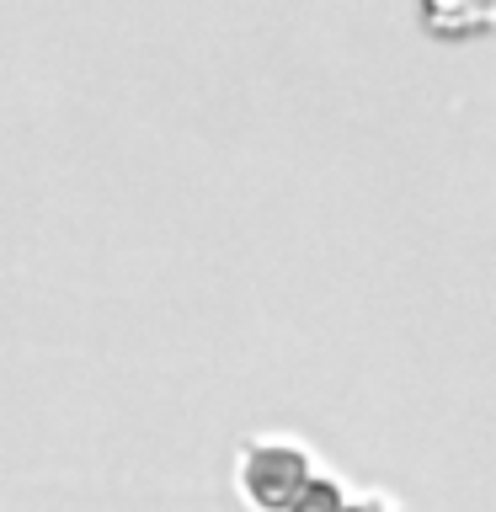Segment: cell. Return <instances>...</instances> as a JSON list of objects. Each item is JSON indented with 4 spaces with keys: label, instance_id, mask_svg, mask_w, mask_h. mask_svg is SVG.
Instances as JSON below:
<instances>
[{
    "label": "cell",
    "instance_id": "cell-1",
    "mask_svg": "<svg viewBox=\"0 0 496 512\" xmlns=\"http://www.w3.org/2000/svg\"><path fill=\"white\" fill-rule=\"evenodd\" d=\"M315 470L304 459V448H288V443H262L246 454V470H240V486L256 507L267 512H294L304 502V491L315 486Z\"/></svg>",
    "mask_w": 496,
    "mask_h": 512
},
{
    "label": "cell",
    "instance_id": "cell-2",
    "mask_svg": "<svg viewBox=\"0 0 496 512\" xmlns=\"http://www.w3.org/2000/svg\"><path fill=\"white\" fill-rule=\"evenodd\" d=\"M422 27L443 43H464L496 27V11L486 0H422Z\"/></svg>",
    "mask_w": 496,
    "mask_h": 512
},
{
    "label": "cell",
    "instance_id": "cell-3",
    "mask_svg": "<svg viewBox=\"0 0 496 512\" xmlns=\"http://www.w3.org/2000/svg\"><path fill=\"white\" fill-rule=\"evenodd\" d=\"M347 512H384V507H347Z\"/></svg>",
    "mask_w": 496,
    "mask_h": 512
}]
</instances>
